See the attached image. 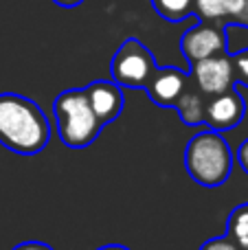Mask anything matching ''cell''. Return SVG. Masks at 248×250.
<instances>
[{
  "instance_id": "obj_2",
  "label": "cell",
  "mask_w": 248,
  "mask_h": 250,
  "mask_svg": "<svg viewBox=\"0 0 248 250\" xmlns=\"http://www.w3.org/2000/svg\"><path fill=\"white\" fill-rule=\"evenodd\" d=\"M235 156L222 132L207 129L189 138L185 147V169L196 185L218 189L228 180Z\"/></svg>"
},
{
  "instance_id": "obj_7",
  "label": "cell",
  "mask_w": 248,
  "mask_h": 250,
  "mask_svg": "<svg viewBox=\"0 0 248 250\" xmlns=\"http://www.w3.org/2000/svg\"><path fill=\"white\" fill-rule=\"evenodd\" d=\"M244 114H246V101L237 92L235 86L220 92V95L207 97L205 125L215 129V132H227V129L237 127L244 121Z\"/></svg>"
},
{
  "instance_id": "obj_18",
  "label": "cell",
  "mask_w": 248,
  "mask_h": 250,
  "mask_svg": "<svg viewBox=\"0 0 248 250\" xmlns=\"http://www.w3.org/2000/svg\"><path fill=\"white\" fill-rule=\"evenodd\" d=\"M53 2L60 4V7H64V9H73V7H79L83 0H53Z\"/></svg>"
},
{
  "instance_id": "obj_16",
  "label": "cell",
  "mask_w": 248,
  "mask_h": 250,
  "mask_svg": "<svg viewBox=\"0 0 248 250\" xmlns=\"http://www.w3.org/2000/svg\"><path fill=\"white\" fill-rule=\"evenodd\" d=\"M235 160L240 163V167L248 173V138H246V141H242V145L237 147V151H235Z\"/></svg>"
},
{
  "instance_id": "obj_17",
  "label": "cell",
  "mask_w": 248,
  "mask_h": 250,
  "mask_svg": "<svg viewBox=\"0 0 248 250\" xmlns=\"http://www.w3.org/2000/svg\"><path fill=\"white\" fill-rule=\"evenodd\" d=\"M11 250H55V248L44 242H22V244H18V246H13Z\"/></svg>"
},
{
  "instance_id": "obj_19",
  "label": "cell",
  "mask_w": 248,
  "mask_h": 250,
  "mask_svg": "<svg viewBox=\"0 0 248 250\" xmlns=\"http://www.w3.org/2000/svg\"><path fill=\"white\" fill-rule=\"evenodd\" d=\"M97 250H132V248L123 246V244H105V246H101V248H97Z\"/></svg>"
},
{
  "instance_id": "obj_3",
  "label": "cell",
  "mask_w": 248,
  "mask_h": 250,
  "mask_svg": "<svg viewBox=\"0 0 248 250\" xmlns=\"http://www.w3.org/2000/svg\"><path fill=\"white\" fill-rule=\"evenodd\" d=\"M53 112H55L57 136L70 149L88 147L99 138L103 129V125L88 104L83 88H68L60 92L53 101Z\"/></svg>"
},
{
  "instance_id": "obj_8",
  "label": "cell",
  "mask_w": 248,
  "mask_h": 250,
  "mask_svg": "<svg viewBox=\"0 0 248 250\" xmlns=\"http://www.w3.org/2000/svg\"><path fill=\"white\" fill-rule=\"evenodd\" d=\"M83 92H86L88 104L101 125H110L121 117L123 108H125V97H123V88L117 82L97 79V82L88 83Z\"/></svg>"
},
{
  "instance_id": "obj_9",
  "label": "cell",
  "mask_w": 248,
  "mask_h": 250,
  "mask_svg": "<svg viewBox=\"0 0 248 250\" xmlns=\"http://www.w3.org/2000/svg\"><path fill=\"white\" fill-rule=\"evenodd\" d=\"M187 77L189 73L176 68V66H156L143 90L147 92L152 104L161 105V108H174L185 83H187Z\"/></svg>"
},
{
  "instance_id": "obj_4",
  "label": "cell",
  "mask_w": 248,
  "mask_h": 250,
  "mask_svg": "<svg viewBox=\"0 0 248 250\" xmlns=\"http://www.w3.org/2000/svg\"><path fill=\"white\" fill-rule=\"evenodd\" d=\"M156 66L158 64L152 51L141 40L127 38L125 42H121L110 62V75H112V82H117L121 88L141 90L149 82Z\"/></svg>"
},
{
  "instance_id": "obj_14",
  "label": "cell",
  "mask_w": 248,
  "mask_h": 250,
  "mask_svg": "<svg viewBox=\"0 0 248 250\" xmlns=\"http://www.w3.org/2000/svg\"><path fill=\"white\" fill-rule=\"evenodd\" d=\"M231 64H233V73H235V83L248 88V48L233 53Z\"/></svg>"
},
{
  "instance_id": "obj_1",
  "label": "cell",
  "mask_w": 248,
  "mask_h": 250,
  "mask_svg": "<svg viewBox=\"0 0 248 250\" xmlns=\"http://www.w3.org/2000/svg\"><path fill=\"white\" fill-rule=\"evenodd\" d=\"M51 141V121L35 101L0 92V145L18 156H35Z\"/></svg>"
},
{
  "instance_id": "obj_10",
  "label": "cell",
  "mask_w": 248,
  "mask_h": 250,
  "mask_svg": "<svg viewBox=\"0 0 248 250\" xmlns=\"http://www.w3.org/2000/svg\"><path fill=\"white\" fill-rule=\"evenodd\" d=\"M248 0H196V16L200 20H215L222 24H244Z\"/></svg>"
},
{
  "instance_id": "obj_11",
  "label": "cell",
  "mask_w": 248,
  "mask_h": 250,
  "mask_svg": "<svg viewBox=\"0 0 248 250\" xmlns=\"http://www.w3.org/2000/svg\"><path fill=\"white\" fill-rule=\"evenodd\" d=\"M205 105H207V97L202 95V90L193 83L191 77H187L183 92H180L178 101H176L174 108L178 110L180 121L189 127H196V125L205 123Z\"/></svg>"
},
{
  "instance_id": "obj_15",
  "label": "cell",
  "mask_w": 248,
  "mask_h": 250,
  "mask_svg": "<svg viewBox=\"0 0 248 250\" xmlns=\"http://www.w3.org/2000/svg\"><path fill=\"white\" fill-rule=\"evenodd\" d=\"M200 250H240V248H237V244L233 242V239H228L227 235H222V237L207 239V242L200 246Z\"/></svg>"
},
{
  "instance_id": "obj_12",
  "label": "cell",
  "mask_w": 248,
  "mask_h": 250,
  "mask_svg": "<svg viewBox=\"0 0 248 250\" xmlns=\"http://www.w3.org/2000/svg\"><path fill=\"white\" fill-rule=\"evenodd\" d=\"M224 235L233 239L240 250H248V204H240L228 213Z\"/></svg>"
},
{
  "instance_id": "obj_6",
  "label": "cell",
  "mask_w": 248,
  "mask_h": 250,
  "mask_svg": "<svg viewBox=\"0 0 248 250\" xmlns=\"http://www.w3.org/2000/svg\"><path fill=\"white\" fill-rule=\"evenodd\" d=\"M189 77L193 79V83L200 88L205 97L220 95V92L237 86L228 53L211 55V57H205V60H198L193 64H189Z\"/></svg>"
},
{
  "instance_id": "obj_5",
  "label": "cell",
  "mask_w": 248,
  "mask_h": 250,
  "mask_svg": "<svg viewBox=\"0 0 248 250\" xmlns=\"http://www.w3.org/2000/svg\"><path fill=\"white\" fill-rule=\"evenodd\" d=\"M227 24L215 20H200L196 26L187 29L180 38V51L189 64L211 55L227 53Z\"/></svg>"
},
{
  "instance_id": "obj_20",
  "label": "cell",
  "mask_w": 248,
  "mask_h": 250,
  "mask_svg": "<svg viewBox=\"0 0 248 250\" xmlns=\"http://www.w3.org/2000/svg\"><path fill=\"white\" fill-rule=\"evenodd\" d=\"M242 26H244V29H248V9H246V16H244V24H242Z\"/></svg>"
},
{
  "instance_id": "obj_13",
  "label": "cell",
  "mask_w": 248,
  "mask_h": 250,
  "mask_svg": "<svg viewBox=\"0 0 248 250\" xmlns=\"http://www.w3.org/2000/svg\"><path fill=\"white\" fill-rule=\"evenodd\" d=\"M152 7L167 22H180L196 13V0H152Z\"/></svg>"
}]
</instances>
